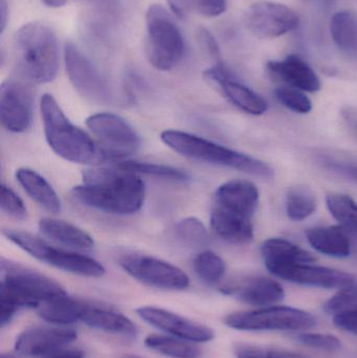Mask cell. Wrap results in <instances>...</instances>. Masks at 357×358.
I'll return each mask as SVG.
<instances>
[{
	"mask_svg": "<svg viewBox=\"0 0 357 358\" xmlns=\"http://www.w3.org/2000/svg\"><path fill=\"white\" fill-rule=\"evenodd\" d=\"M71 195L83 206L115 215H131L144 206L146 187L138 174L119 169H92Z\"/></svg>",
	"mask_w": 357,
	"mask_h": 358,
	"instance_id": "1",
	"label": "cell"
},
{
	"mask_svg": "<svg viewBox=\"0 0 357 358\" xmlns=\"http://www.w3.org/2000/svg\"><path fill=\"white\" fill-rule=\"evenodd\" d=\"M257 185L243 179L222 183L214 194L211 225L216 235L233 244L254 239V215L259 203Z\"/></svg>",
	"mask_w": 357,
	"mask_h": 358,
	"instance_id": "2",
	"label": "cell"
},
{
	"mask_svg": "<svg viewBox=\"0 0 357 358\" xmlns=\"http://www.w3.org/2000/svg\"><path fill=\"white\" fill-rule=\"evenodd\" d=\"M13 50L17 75L27 83H48L56 78L58 40L48 25L41 22L22 25L15 33Z\"/></svg>",
	"mask_w": 357,
	"mask_h": 358,
	"instance_id": "3",
	"label": "cell"
},
{
	"mask_svg": "<svg viewBox=\"0 0 357 358\" xmlns=\"http://www.w3.org/2000/svg\"><path fill=\"white\" fill-rule=\"evenodd\" d=\"M40 110L46 142L58 157L81 165H96L106 161L102 148L81 128L69 121L52 94L42 96Z\"/></svg>",
	"mask_w": 357,
	"mask_h": 358,
	"instance_id": "4",
	"label": "cell"
},
{
	"mask_svg": "<svg viewBox=\"0 0 357 358\" xmlns=\"http://www.w3.org/2000/svg\"><path fill=\"white\" fill-rule=\"evenodd\" d=\"M161 140L172 150L195 161L233 168L262 178L274 176V170L264 162L188 132L165 130Z\"/></svg>",
	"mask_w": 357,
	"mask_h": 358,
	"instance_id": "5",
	"label": "cell"
},
{
	"mask_svg": "<svg viewBox=\"0 0 357 358\" xmlns=\"http://www.w3.org/2000/svg\"><path fill=\"white\" fill-rule=\"evenodd\" d=\"M0 269V301L18 309H37L43 303L67 296L58 282L18 263L2 259Z\"/></svg>",
	"mask_w": 357,
	"mask_h": 358,
	"instance_id": "6",
	"label": "cell"
},
{
	"mask_svg": "<svg viewBox=\"0 0 357 358\" xmlns=\"http://www.w3.org/2000/svg\"><path fill=\"white\" fill-rule=\"evenodd\" d=\"M145 56L157 71L173 69L184 54V40L180 27L165 6L152 4L146 13Z\"/></svg>",
	"mask_w": 357,
	"mask_h": 358,
	"instance_id": "7",
	"label": "cell"
},
{
	"mask_svg": "<svg viewBox=\"0 0 357 358\" xmlns=\"http://www.w3.org/2000/svg\"><path fill=\"white\" fill-rule=\"evenodd\" d=\"M3 235L6 239L16 244L34 258L61 271L88 278L103 277L106 271L104 266L94 259L78 252L54 248L41 238L36 237L27 231L6 229Z\"/></svg>",
	"mask_w": 357,
	"mask_h": 358,
	"instance_id": "8",
	"label": "cell"
},
{
	"mask_svg": "<svg viewBox=\"0 0 357 358\" xmlns=\"http://www.w3.org/2000/svg\"><path fill=\"white\" fill-rule=\"evenodd\" d=\"M224 324L241 331L304 330L316 325L312 313L287 306H272L258 310L240 311L224 317Z\"/></svg>",
	"mask_w": 357,
	"mask_h": 358,
	"instance_id": "9",
	"label": "cell"
},
{
	"mask_svg": "<svg viewBox=\"0 0 357 358\" xmlns=\"http://www.w3.org/2000/svg\"><path fill=\"white\" fill-rule=\"evenodd\" d=\"M86 126L104 151L107 159H122L134 155L140 146V136L126 120L113 113L90 115Z\"/></svg>",
	"mask_w": 357,
	"mask_h": 358,
	"instance_id": "10",
	"label": "cell"
},
{
	"mask_svg": "<svg viewBox=\"0 0 357 358\" xmlns=\"http://www.w3.org/2000/svg\"><path fill=\"white\" fill-rule=\"evenodd\" d=\"M122 268L145 285L165 290H184L190 279L182 269L171 263L146 255L128 254L119 258Z\"/></svg>",
	"mask_w": 357,
	"mask_h": 358,
	"instance_id": "11",
	"label": "cell"
},
{
	"mask_svg": "<svg viewBox=\"0 0 357 358\" xmlns=\"http://www.w3.org/2000/svg\"><path fill=\"white\" fill-rule=\"evenodd\" d=\"M243 21L247 31L256 37L274 39L297 29L300 18L286 4L261 0L249 6Z\"/></svg>",
	"mask_w": 357,
	"mask_h": 358,
	"instance_id": "12",
	"label": "cell"
},
{
	"mask_svg": "<svg viewBox=\"0 0 357 358\" xmlns=\"http://www.w3.org/2000/svg\"><path fill=\"white\" fill-rule=\"evenodd\" d=\"M64 62L69 81L81 96L92 102H112V90L108 82L73 42L65 43Z\"/></svg>",
	"mask_w": 357,
	"mask_h": 358,
	"instance_id": "13",
	"label": "cell"
},
{
	"mask_svg": "<svg viewBox=\"0 0 357 358\" xmlns=\"http://www.w3.org/2000/svg\"><path fill=\"white\" fill-rule=\"evenodd\" d=\"M33 119V90L27 82L8 80L0 88V120L8 131L22 134Z\"/></svg>",
	"mask_w": 357,
	"mask_h": 358,
	"instance_id": "14",
	"label": "cell"
},
{
	"mask_svg": "<svg viewBox=\"0 0 357 358\" xmlns=\"http://www.w3.org/2000/svg\"><path fill=\"white\" fill-rule=\"evenodd\" d=\"M266 268L285 281L312 287L342 289L356 283V278L350 273L329 267L316 266L312 263L272 265Z\"/></svg>",
	"mask_w": 357,
	"mask_h": 358,
	"instance_id": "15",
	"label": "cell"
},
{
	"mask_svg": "<svg viewBox=\"0 0 357 358\" xmlns=\"http://www.w3.org/2000/svg\"><path fill=\"white\" fill-rule=\"evenodd\" d=\"M136 313L149 325L189 342L207 343L215 338L212 328L159 307H140L136 309Z\"/></svg>",
	"mask_w": 357,
	"mask_h": 358,
	"instance_id": "16",
	"label": "cell"
},
{
	"mask_svg": "<svg viewBox=\"0 0 357 358\" xmlns=\"http://www.w3.org/2000/svg\"><path fill=\"white\" fill-rule=\"evenodd\" d=\"M77 340V331L65 327H37L25 330L15 342V351L27 357H48Z\"/></svg>",
	"mask_w": 357,
	"mask_h": 358,
	"instance_id": "17",
	"label": "cell"
},
{
	"mask_svg": "<svg viewBox=\"0 0 357 358\" xmlns=\"http://www.w3.org/2000/svg\"><path fill=\"white\" fill-rule=\"evenodd\" d=\"M205 77L219 86L226 98L245 113L261 115L268 111V102L259 94L235 79L221 64L205 71Z\"/></svg>",
	"mask_w": 357,
	"mask_h": 358,
	"instance_id": "18",
	"label": "cell"
},
{
	"mask_svg": "<svg viewBox=\"0 0 357 358\" xmlns=\"http://www.w3.org/2000/svg\"><path fill=\"white\" fill-rule=\"evenodd\" d=\"M268 71L289 87L304 92H316L322 88L320 78L312 66L298 55L268 63Z\"/></svg>",
	"mask_w": 357,
	"mask_h": 358,
	"instance_id": "19",
	"label": "cell"
},
{
	"mask_svg": "<svg viewBox=\"0 0 357 358\" xmlns=\"http://www.w3.org/2000/svg\"><path fill=\"white\" fill-rule=\"evenodd\" d=\"M221 290L224 294L253 306L275 304L281 302L285 296L282 286L275 280L265 277L249 278L228 284Z\"/></svg>",
	"mask_w": 357,
	"mask_h": 358,
	"instance_id": "20",
	"label": "cell"
},
{
	"mask_svg": "<svg viewBox=\"0 0 357 358\" xmlns=\"http://www.w3.org/2000/svg\"><path fill=\"white\" fill-rule=\"evenodd\" d=\"M306 237L310 245L321 254L333 258H347L351 255V239L341 225L314 227L306 231Z\"/></svg>",
	"mask_w": 357,
	"mask_h": 358,
	"instance_id": "21",
	"label": "cell"
},
{
	"mask_svg": "<svg viewBox=\"0 0 357 358\" xmlns=\"http://www.w3.org/2000/svg\"><path fill=\"white\" fill-rule=\"evenodd\" d=\"M40 231L52 241L75 250H92L94 238L77 225L58 219L42 218L39 221Z\"/></svg>",
	"mask_w": 357,
	"mask_h": 358,
	"instance_id": "22",
	"label": "cell"
},
{
	"mask_svg": "<svg viewBox=\"0 0 357 358\" xmlns=\"http://www.w3.org/2000/svg\"><path fill=\"white\" fill-rule=\"evenodd\" d=\"M82 321L89 327L110 334L127 336H136L138 334L136 324L123 313L96 304L88 307Z\"/></svg>",
	"mask_w": 357,
	"mask_h": 358,
	"instance_id": "23",
	"label": "cell"
},
{
	"mask_svg": "<svg viewBox=\"0 0 357 358\" xmlns=\"http://www.w3.org/2000/svg\"><path fill=\"white\" fill-rule=\"evenodd\" d=\"M16 179L27 195L42 208L54 214L60 212V198L43 176L29 168H21L16 171Z\"/></svg>",
	"mask_w": 357,
	"mask_h": 358,
	"instance_id": "24",
	"label": "cell"
},
{
	"mask_svg": "<svg viewBox=\"0 0 357 358\" xmlns=\"http://www.w3.org/2000/svg\"><path fill=\"white\" fill-rule=\"evenodd\" d=\"M92 303L68 296L43 303L37 308L38 315L44 321L54 325L67 326L82 321L84 313Z\"/></svg>",
	"mask_w": 357,
	"mask_h": 358,
	"instance_id": "25",
	"label": "cell"
},
{
	"mask_svg": "<svg viewBox=\"0 0 357 358\" xmlns=\"http://www.w3.org/2000/svg\"><path fill=\"white\" fill-rule=\"evenodd\" d=\"M261 254L266 267L278 264L314 263L316 260L314 255L283 238L265 240L261 246Z\"/></svg>",
	"mask_w": 357,
	"mask_h": 358,
	"instance_id": "26",
	"label": "cell"
},
{
	"mask_svg": "<svg viewBox=\"0 0 357 358\" xmlns=\"http://www.w3.org/2000/svg\"><path fill=\"white\" fill-rule=\"evenodd\" d=\"M330 35L342 52H357V18L349 10H340L330 19Z\"/></svg>",
	"mask_w": 357,
	"mask_h": 358,
	"instance_id": "27",
	"label": "cell"
},
{
	"mask_svg": "<svg viewBox=\"0 0 357 358\" xmlns=\"http://www.w3.org/2000/svg\"><path fill=\"white\" fill-rule=\"evenodd\" d=\"M147 348L172 358H198L201 349L193 342L175 336L152 334L145 338Z\"/></svg>",
	"mask_w": 357,
	"mask_h": 358,
	"instance_id": "28",
	"label": "cell"
},
{
	"mask_svg": "<svg viewBox=\"0 0 357 358\" xmlns=\"http://www.w3.org/2000/svg\"><path fill=\"white\" fill-rule=\"evenodd\" d=\"M327 208L333 218L348 233L357 234V202L343 193H329L326 197Z\"/></svg>",
	"mask_w": 357,
	"mask_h": 358,
	"instance_id": "29",
	"label": "cell"
},
{
	"mask_svg": "<svg viewBox=\"0 0 357 358\" xmlns=\"http://www.w3.org/2000/svg\"><path fill=\"white\" fill-rule=\"evenodd\" d=\"M316 195L305 185H296L287 193L286 213L291 220H305L316 212Z\"/></svg>",
	"mask_w": 357,
	"mask_h": 358,
	"instance_id": "30",
	"label": "cell"
},
{
	"mask_svg": "<svg viewBox=\"0 0 357 358\" xmlns=\"http://www.w3.org/2000/svg\"><path fill=\"white\" fill-rule=\"evenodd\" d=\"M117 168L136 174H146L154 178L168 179L174 181H187L188 174L177 168L170 166L159 165V164L146 163V162L126 161L119 164Z\"/></svg>",
	"mask_w": 357,
	"mask_h": 358,
	"instance_id": "31",
	"label": "cell"
},
{
	"mask_svg": "<svg viewBox=\"0 0 357 358\" xmlns=\"http://www.w3.org/2000/svg\"><path fill=\"white\" fill-rule=\"evenodd\" d=\"M194 271L207 284H216L221 281L226 271V262L215 252L205 250L195 258Z\"/></svg>",
	"mask_w": 357,
	"mask_h": 358,
	"instance_id": "32",
	"label": "cell"
},
{
	"mask_svg": "<svg viewBox=\"0 0 357 358\" xmlns=\"http://www.w3.org/2000/svg\"><path fill=\"white\" fill-rule=\"evenodd\" d=\"M175 235L182 243L190 246L203 245L207 241L205 224L196 217L182 219L175 227Z\"/></svg>",
	"mask_w": 357,
	"mask_h": 358,
	"instance_id": "33",
	"label": "cell"
},
{
	"mask_svg": "<svg viewBox=\"0 0 357 358\" xmlns=\"http://www.w3.org/2000/svg\"><path fill=\"white\" fill-rule=\"evenodd\" d=\"M275 94L281 104L295 113L305 115L312 111V100L301 90L289 87V86H282L277 88Z\"/></svg>",
	"mask_w": 357,
	"mask_h": 358,
	"instance_id": "34",
	"label": "cell"
},
{
	"mask_svg": "<svg viewBox=\"0 0 357 358\" xmlns=\"http://www.w3.org/2000/svg\"><path fill=\"white\" fill-rule=\"evenodd\" d=\"M325 311L335 315L346 311H357V284L342 288L324 305Z\"/></svg>",
	"mask_w": 357,
	"mask_h": 358,
	"instance_id": "35",
	"label": "cell"
},
{
	"mask_svg": "<svg viewBox=\"0 0 357 358\" xmlns=\"http://www.w3.org/2000/svg\"><path fill=\"white\" fill-rule=\"evenodd\" d=\"M0 208L2 212L17 220H23L27 217V210L22 199L10 189L1 185L0 187Z\"/></svg>",
	"mask_w": 357,
	"mask_h": 358,
	"instance_id": "36",
	"label": "cell"
},
{
	"mask_svg": "<svg viewBox=\"0 0 357 358\" xmlns=\"http://www.w3.org/2000/svg\"><path fill=\"white\" fill-rule=\"evenodd\" d=\"M298 341L304 346L320 350L337 351L342 348V342L331 334H302Z\"/></svg>",
	"mask_w": 357,
	"mask_h": 358,
	"instance_id": "37",
	"label": "cell"
},
{
	"mask_svg": "<svg viewBox=\"0 0 357 358\" xmlns=\"http://www.w3.org/2000/svg\"><path fill=\"white\" fill-rule=\"evenodd\" d=\"M196 33L197 41H198V44L201 46V48H203L207 55H210L212 58L215 59V60L219 62V48H218L217 42H216L215 38L212 35L211 31L205 29V27H199Z\"/></svg>",
	"mask_w": 357,
	"mask_h": 358,
	"instance_id": "38",
	"label": "cell"
},
{
	"mask_svg": "<svg viewBox=\"0 0 357 358\" xmlns=\"http://www.w3.org/2000/svg\"><path fill=\"white\" fill-rule=\"evenodd\" d=\"M196 10L205 17H218L226 10V0H198Z\"/></svg>",
	"mask_w": 357,
	"mask_h": 358,
	"instance_id": "39",
	"label": "cell"
},
{
	"mask_svg": "<svg viewBox=\"0 0 357 358\" xmlns=\"http://www.w3.org/2000/svg\"><path fill=\"white\" fill-rule=\"evenodd\" d=\"M235 353L237 358H270V351L251 345H239Z\"/></svg>",
	"mask_w": 357,
	"mask_h": 358,
	"instance_id": "40",
	"label": "cell"
},
{
	"mask_svg": "<svg viewBox=\"0 0 357 358\" xmlns=\"http://www.w3.org/2000/svg\"><path fill=\"white\" fill-rule=\"evenodd\" d=\"M168 1L172 12L178 17L184 18L190 14L193 8H196L198 0H168Z\"/></svg>",
	"mask_w": 357,
	"mask_h": 358,
	"instance_id": "41",
	"label": "cell"
},
{
	"mask_svg": "<svg viewBox=\"0 0 357 358\" xmlns=\"http://www.w3.org/2000/svg\"><path fill=\"white\" fill-rule=\"evenodd\" d=\"M44 358H84L83 352L78 349H67L58 351Z\"/></svg>",
	"mask_w": 357,
	"mask_h": 358,
	"instance_id": "42",
	"label": "cell"
},
{
	"mask_svg": "<svg viewBox=\"0 0 357 358\" xmlns=\"http://www.w3.org/2000/svg\"><path fill=\"white\" fill-rule=\"evenodd\" d=\"M8 19V4L6 0H0V33L6 29Z\"/></svg>",
	"mask_w": 357,
	"mask_h": 358,
	"instance_id": "43",
	"label": "cell"
},
{
	"mask_svg": "<svg viewBox=\"0 0 357 358\" xmlns=\"http://www.w3.org/2000/svg\"><path fill=\"white\" fill-rule=\"evenodd\" d=\"M270 358H310L300 353L289 352V351H279L272 350L270 351Z\"/></svg>",
	"mask_w": 357,
	"mask_h": 358,
	"instance_id": "44",
	"label": "cell"
},
{
	"mask_svg": "<svg viewBox=\"0 0 357 358\" xmlns=\"http://www.w3.org/2000/svg\"><path fill=\"white\" fill-rule=\"evenodd\" d=\"M41 1L43 2L44 6H48V8H61L71 0H41Z\"/></svg>",
	"mask_w": 357,
	"mask_h": 358,
	"instance_id": "45",
	"label": "cell"
},
{
	"mask_svg": "<svg viewBox=\"0 0 357 358\" xmlns=\"http://www.w3.org/2000/svg\"><path fill=\"white\" fill-rule=\"evenodd\" d=\"M349 234L350 239H351L352 250H356L357 252V234Z\"/></svg>",
	"mask_w": 357,
	"mask_h": 358,
	"instance_id": "46",
	"label": "cell"
},
{
	"mask_svg": "<svg viewBox=\"0 0 357 358\" xmlns=\"http://www.w3.org/2000/svg\"><path fill=\"white\" fill-rule=\"evenodd\" d=\"M123 358H140V357H136V355H126V357H123Z\"/></svg>",
	"mask_w": 357,
	"mask_h": 358,
	"instance_id": "47",
	"label": "cell"
},
{
	"mask_svg": "<svg viewBox=\"0 0 357 358\" xmlns=\"http://www.w3.org/2000/svg\"><path fill=\"white\" fill-rule=\"evenodd\" d=\"M354 130H356V134H357V120H356V121L354 122Z\"/></svg>",
	"mask_w": 357,
	"mask_h": 358,
	"instance_id": "48",
	"label": "cell"
}]
</instances>
